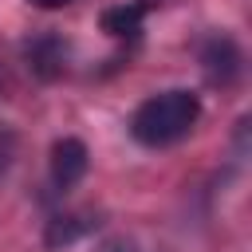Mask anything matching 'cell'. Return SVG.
<instances>
[{
	"instance_id": "cell-1",
	"label": "cell",
	"mask_w": 252,
	"mask_h": 252,
	"mask_svg": "<svg viewBox=\"0 0 252 252\" xmlns=\"http://www.w3.org/2000/svg\"><path fill=\"white\" fill-rule=\"evenodd\" d=\"M201 118V98L193 91H161V94H150L134 114H130V134L134 142L142 146H173L181 142Z\"/></svg>"
},
{
	"instance_id": "cell-8",
	"label": "cell",
	"mask_w": 252,
	"mask_h": 252,
	"mask_svg": "<svg viewBox=\"0 0 252 252\" xmlns=\"http://www.w3.org/2000/svg\"><path fill=\"white\" fill-rule=\"evenodd\" d=\"M35 8H63V4H71V0H32Z\"/></svg>"
},
{
	"instance_id": "cell-5",
	"label": "cell",
	"mask_w": 252,
	"mask_h": 252,
	"mask_svg": "<svg viewBox=\"0 0 252 252\" xmlns=\"http://www.w3.org/2000/svg\"><path fill=\"white\" fill-rule=\"evenodd\" d=\"M150 12V0H138V4H118V8H106L102 12V32L114 35V39H134L142 32V20Z\"/></svg>"
},
{
	"instance_id": "cell-7",
	"label": "cell",
	"mask_w": 252,
	"mask_h": 252,
	"mask_svg": "<svg viewBox=\"0 0 252 252\" xmlns=\"http://www.w3.org/2000/svg\"><path fill=\"white\" fill-rule=\"evenodd\" d=\"M12 158H16V134L0 122V173L12 165Z\"/></svg>"
},
{
	"instance_id": "cell-3",
	"label": "cell",
	"mask_w": 252,
	"mask_h": 252,
	"mask_svg": "<svg viewBox=\"0 0 252 252\" xmlns=\"http://www.w3.org/2000/svg\"><path fill=\"white\" fill-rule=\"evenodd\" d=\"M87 173V146L79 138H59L51 146V185L63 193L71 185H79Z\"/></svg>"
},
{
	"instance_id": "cell-6",
	"label": "cell",
	"mask_w": 252,
	"mask_h": 252,
	"mask_svg": "<svg viewBox=\"0 0 252 252\" xmlns=\"http://www.w3.org/2000/svg\"><path fill=\"white\" fill-rule=\"evenodd\" d=\"M91 228V220L87 217H75V213H67V217H51V224H47V248H63V244H71V240H79L83 232Z\"/></svg>"
},
{
	"instance_id": "cell-4",
	"label": "cell",
	"mask_w": 252,
	"mask_h": 252,
	"mask_svg": "<svg viewBox=\"0 0 252 252\" xmlns=\"http://www.w3.org/2000/svg\"><path fill=\"white\" fill-rule=\"evenodd\" d=\"M28 63H32V71L35 75H43V79H55L63 67H67V43L59 39V35H39V39H32L28 47Z\"/></svg>"
},
{
	"instance_id": "cell-2",
	"label": "cell",
	"mask_w": 252,
	"mask_h": 252,
	"mask_svg": "<svg viewBox=\"0 0 252 252\" xmlns=\"http://www.w3.org/2000/svg\"><path fill=\"white\" fill-rule=\"evenodd\" d=\"M201 67H205V75H209L213 83H220V87L236 83V75H240V47H236V39L224 35V32L209 35V39L201 43Z\"/></svg>"
}]
</instances>
